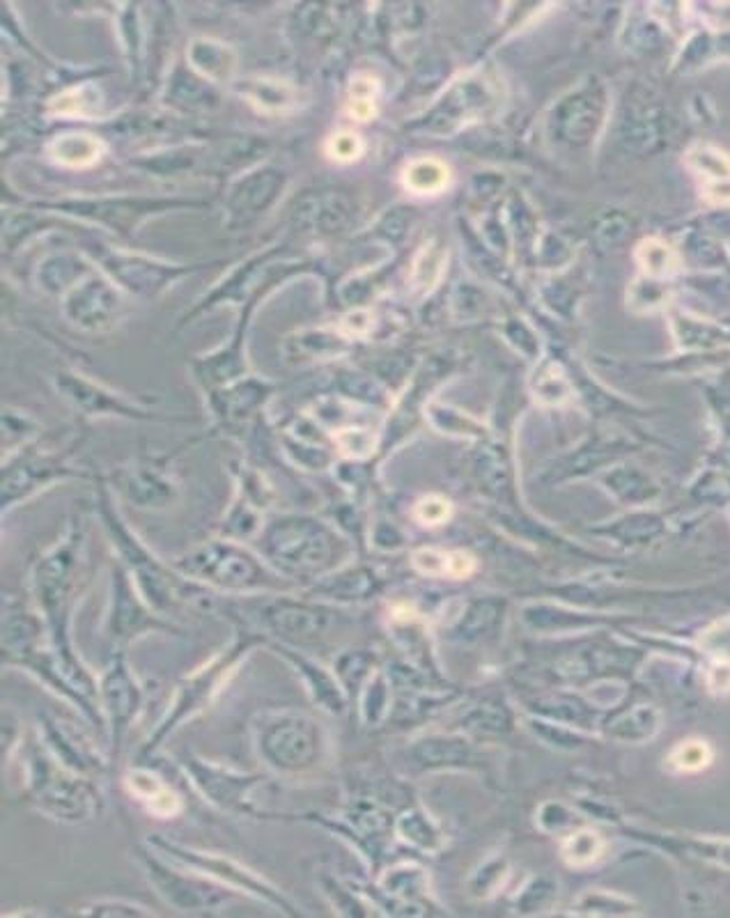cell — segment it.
<instances>
[{
	"mask_svg": "<svg viewBox=\"0 0 730 918\" xmlns=\"http://www.w3.org/2000/svg\"><path fill=\"white\" fill-rule=\"evenodd\" d=\"M31 602L42 616L54 650L79 692L100 705V675H94L74 646V614L85 593V522L74 512L62 535L42 551L28 572ZM102 710V708H100Z\"/></svg>",
	"mask_w": 730,
	"mask_h": 918,
	"instance_id": "cell-1",
	"label": "cell"
},
{
	"mask_svg": "<svg viewBox=\"0 0 730 918\" xmlns=\"http://www.w3.org/2000/svg\"><path fill=\"white\" fill-rule=\"evenodd\" d=\"M94 512H97L104 535L111 545L113 560H117L129 572L138 591L157 608L161 616L171 618L175 608L198 611V614H215L221 611L219 593H211L207 588L182 577L173 562L161 560L148 545L140 539L131 524L125 520L120 506H117L115 491L106 485L104 478L94 480Z\"/></svg>",
	"mask_w": 730,
	"mask_h": 918,
	"instance_id": "cell-2",
	"label": "cell"
},
{
	"mask_svg": "<svg viewBox=\"0 0 730 918\" xmlns=\"http://www.w3.org/2000/svg\"><path fill=\"white\" fill-rule=\"evenodd\" d=\"M265 641L267 639L263 634L244 625H234L232 639L177 682L169 708L163 710L146 742L140 744L134 763H154L179 728L205 714L223 696L230 682L244 669L246 659L253 652L263 650Z\"/></svg>",
	"mask_w": 730,
	"mask_h": 918,
	"instance_id": "cell-3",
	"label": "cell"
},
{
	"mask_svg": "<svg viewBox=\"0 0 730 918\" xmlns=\"http://www.w3.org/2000/svg\"><path fill=\"white\" fill-rule=\"evenodd\" d=\"M23 802L58 825H85L102 817L106 799L102 781L60 765L37 735L26 737L21 751Z\"/></svg>",
	"mask_w": 730,
	"mask_h": 918,
	"instance_id": "cell-4",
	"label": "cell"
},
{
	"mask_svg": "<svg viewBox=\"0 0 730 918\" xmlns=\"http://www.w3.org/2000/svg\"><path fill=\"white\" fill-rule=\"evenodd\" d=\"M171 562L188 581L225 597L288 593L294 588V583L282 579L253 545L223 535L202 539L200 545Z\"/></svg>",
	"mask_w": 730,
	"mask_h": 918,
	"instance_id": "cell-5",
	"label": "cell"
},
{
	"mask_svg": "<svg viewBox=\"0 0 730 918\" xmlns=\"http://www.w3.org/2000/svg\"><path fill=\"white\" fill-rule=\"evenodd\" d=\"M320 723L294 708L263 710L253 719L251 742L260 765L276 776L313 769L322 758Z\"/></svg>",
	"mask_w": 730,
	"mask_h": 918,
	"instance_id": "cell-6",
	"label": "cell"
},
{
	"mask_svg": "<svg viewBox=\"0 0 730 918\" xmlns=\"http://www.w3.org/2000/svg\"><path fill=\"white\" fill-rule=\"evenodd\" d=\"M253 547L290 583L320 577L334 554L328 531L305 514H278L267 522Z\"/></svg>",
	"mask_w": 730,
	"mask_h": 918,
	"instance_id": "cell-7",
	"label": "cell"
},
{
	"mask_svg": "<svg viewBox=\"0 0 730 918\" xmlns=\"http://www.w3.org/2000/svg\"><path fill=\"white\" fill-rule=\"evenodd\" d=\"M146 843H150L157 852L173 859L175 863L192 868L196 870V873H202L215 882L223 884L225 888L240 893L242 898L263 903L265 907L274 909L280 916H303V909L288 896L286 891L240 859H234L223 852L205 850V847L184 845L163 834H150Z\"/></svg>",
	"mask_w": 730,
	"mask_h": 918,
	"instance_id": "cell-8",
	"label": "cell"
},
{
	"mask_svg": "<svg viewBox=\"0 0 730 918\" xmlns=\"http://www.w3.org/2000/svg\"><path fill=\"white\" fill-rule=\"evenodd\" d=\"M37 211H49L65 219H79L104 228L120 240H129L148 219L169 214L177 209H200L205 200L198 198H171V196H65L56 200H35Z\"/></svg>",
	"mask_w": 730,
	"mask_h": 918,
	"instance_id": "cell-9",
	"label": "cell"
},
{
	"mask_svg": "<svg viewBox=\"0 0 730 918\" xmlns=\"http://www.w3.org/2000/svg\"><path fill=\"white\" fill-rule=\"evenodd\" d=\"M136 861L157 898L179 914H221L242 896L196 870L157 852L150 843L136 845Z\"/></svg>",
	"mask_w": 730,
	"mask_h": 918,
	"instance_id": "cell-10",
	"label": "cell"
},
{
	"mask_svg": "<svg viewBox=\"0 0 730 918\" xmlns=\"http://www.w3.org/2000/svg\"><path fill=\"white\" fill-rule=\"evenodd\" d=\"M182 776L205 802L228 815L267 822L269 811L260 806L257 797L271 781V774L244 771L202 756H184L179 760Z\"/></svg>",
	"mask_w": 730,
	"mask_h": 918,
	"instance_id": "cell-11",
	"label": "cell"
},
{
	"mask_svg": "<svg viewBox=\"0 0 730 918\" xmlns=\"http://www.w3.org/2000/svg\"><path fill=\"white\" fill-rule=\"evenodd\" d=\"M102 631L111 650L129 652L136 641L152 637V634H173V637H179L182 627L173 618L161 616L157 608H152L143 593L138 591L129 572L120 562L113 560L108 570V597Z\"/></svg>",
	"mask_w": 730,
	"mask_h": 918,
	"instance_id": "cell-12",
	"label": "cell"
},
{
	"mask_svg": "<svg viewBox=\"0 0 730 918\" xmlns=\"http://www.w3.org/2000/svg\"><path fill=\"white\" fill-rule=\"evenodd\" d=\"M90 260L97 265L125 294H131L136 299H146V301L163 297L182 278L217 265V263H202V265L171 263V260H161V257H154V255H146L131 248H120L113 244L90 246Z\"/></svg>",
	"mask_w": 730,
	"mask_h": 918,
	"instance_id": "cell-13",
	"label": "cell"
},
{
	"mask_svg": "<svg viewBox=\"0 0 730 918\" xmlns=\"http://www.w3.org/2000/svg\"><path fill=\"white\" fill-rule=\"evenodd\" d=\"M148 705L146 682L129 664V652L111 650L108 664L100 673V708L106 725L108 758L113 769L123 760L131 728L140 721Z\"/></svg>",
	"mask_w": 730,
	"mask_h": 918,
	"instance_id": "cell-14",
	"label": "cell"
},
{
	"mask_svg": "<svg viewBox=\"0 0 730 918\" xmlns=\"http://www.w3.org/2000/svg\"><path fill=\"white\" fill-rule=\"evenodd\" d=\"M299 271L301 265L282 257V244L257 251L251 257H246V260H242L230 274H225L200 301H196L192 309L186 311L182 324L209 313L215 305H246L255 297H269L276 288H280L282 282L297 276Z\"/></svg>",
	"mask_w": 730,
	"mask_h": 918,
	"instance_id": "cell-15",
	"label": "cell"
},
{
	"mask_svg": "<svg viewBox=\"0 0 730 918\" xmlns=\"http://www.w3.org/2000/svg\"><path fill=\"white\" fill-rule=\"evenodd\" d=\"M74 453L77 443H69L67 449L46 451L42 449L37 439L23 451L3 460V483H0V503H3V512H10L12 508L26 503L46 487L77 476H85V470L74 466L72 462Z\"/></svg>",
	"mask_w": 730,
	"mask_h": 918,
	"instance_id": "cell-16",
	"label": "cell"
},
{
	"mask_svg": "<svg viewBox=\"0 0 730 918\" xmlns=\"http://www.w3.org/2000/svg\"><path fill=\"white\" fill-rule=\"evenodd\" d=\"M54 388L72 407L88 420L97 418H113V420H134V422H150V420H177L182 416L157 411L150 405L138 403V399L113 391L111 386L92 380V376L79 370H58L54 374Z\"/></svg>",
	"mask_w": 730,
	"mask_h": 918,
	"instance_id": "cell-17",
	"label": "cell"
},
{
	"mask_svg": "<svg viewBox=\"0 0 730 918\" xmlns=\"http://www.w3.org/2000/svg\"><path fill=\"white\" fill-rule=\"evenodd\" d=\"M106 485L138 510H169L179 499V480L171 470L169 457H138L115 466L104 478Z\"/></svg>",
	"mask_w": 730,
	"mask_h": 918,
	"instance_id": "cell-18",
	"label": "cell"
},
{
	"mask_svg": "<svg viewBox=\"0 0 730 918\" xmlns=\"http://www.w3.org/2000/svg\"><path fill=\"white\" fill-rule=\"evenodd\" d=\"M62 315L83 334H106L125 315V292L97 267L62 299Z\"/></svg>",
	"mask_w": 730,
	"mask_h": 918,
	"instance_id": "cell-19",
	"label": "cell"
},
{
	"mask_svg": "<svg viewBox=\"0 0 730 918\" xmlns=\"http://www.w3.org/2000/svg\"><path fill=\"white\" fill-rule=\"evenodd\" d=\"M288 175L278 166H255L232 179L225 194V225L230 230H246L265 219L286 194Z\"/></svg>",
	"mask_w": 730,
	"mask_h": 918,
	"instance_id": "cell-20",
	"label": "cell"
},
{
	"mask_svg": "<svg viewBox=\"0 0 730 918\" xmlns=\"http://www.w3.org/2000/svg\"><path fill=\"white\" fill-rule=\"evenodd\" d=\"M35 735L39 737L44 748L67 769L90 776V779L97 781L106 779L108 774L115 771L108 758V751H100L81 728L60 717L39 714Z\"/></svg>",
	"mask_w": 730,
	"mask_h": 918,
	"instance_id": "cell-21",
	"label": "cell"
},
{
	"mask_svg": "<svg viewBox=\"0 0 730 918\" xmlns=\"http://www.w3.org/2000/svg\"><path fill=\"white\" fill-rule=\"evenodd\" d=\"M274 393V382L265 380V376L246 374L242 380L223 388L205 393V403L215 428L223 434L234 437L251 426L257 414L267 407Z\"/></svg>",
	"mask_w": 730,
	"mask_h": 918,
	"instance_id": "cell-22",
	"label": "cell"
},
{
	"mask_svg": "<svg viewBox=\"0 0 730 918\" xmlns=\"http://www.w3.org/2000/svg\"><path fill=\"white\" fill-rule=\"evenodd\" d=\"M265 299L267 297H255L253 301L242 305V317H240L237 328H232V336L217 351H209V355H202L192 361L194 380L198 382L202 393L223 388L248 374V357H246L248 322L257 305H260Z\"/></svg>",
	"mask_w": 730,
	"mask_h": 918,
	"instance_id": "cell-23",
	"label": "cell"
},
{
	"mask_svg": "<svg viewBox=\"0 0 730 918\" xmlns=\"http://www.w3.org/2000/svg\"><path fill=\"white\" fill-rule=\"evenodd\" d=\"M123 786L154 820H175L184 813V792L166 771L152 767V763H131L123 776Z\"/></svg>",
	"mask_w": 730,
	"mask_h": 918,
	"instance_id": "cell-24",
	"label": "cell"
},
{
	"mask_svg": "<svg viewBox=\"0 0 730 918\" xmlns=\"http://www.w3.org/2000/svg\"><path fill=\"white\" fill-rule=\"evenodd\" d=\"M221 102L223 97L219 85L196 74L186 62H177L163 81L161 104L173 113H209L217 111Z\"/></svg>",
	"mask_w": 730,
	"mask_h": 918,
	"instance_id": "cell-25",
	"label": "cell"
},
{
	"mask_svg": "<svg viewBox=\"0 0 730 918\" xmlns=\"http://www.w3.org/2000/svg\"><path fill=\"white\" fill-rule=\"evenodd\" d=\"M94 269H97V265L90 260L88 253L60 251L42 257L33 269V282L42 294L62 299L81 278H85Z\"/></svg>",
	"mask_w": 730,
	"mask_h": 918,
	"instance_id": "cell-26",
	"label": "cell"
},
{
	"mask_svg": "<svg viewBox=\"0 0 730 918\" xmlns=\"http://www.w3.org/2000/svg\"><path fill=\"white\" fill-rule=\"evenodd\" d=\"M263 650H269L271 654H276L280 659V662H286L301 677L305 689L311 692V698L317 705H322L324 710H332V712L340 710L343 694H340V689L336 685V679L332 675H328L324 669H320L313 662V659H309V656H305L303 652H299L292 646L276 643V641H265V648Z\"/></svg>",
	"mask_w": 730,
	"mask_h": 918,
	"instance_id": "cell-27",
	"label": "cell"
},
{
	"mask_svg": "<svg viewBox=\"0 0 730 918\" xmlns=\"http://www.w3.org/2000/svg\"><path fill=\"white\" fill-rule=\"evenodd\" d=\"M186 65L209 83L234 85V81H237L240 58L237 51H234V46L221 39L196 37L186 46Z\"/></svg>",
	"mask_w": 730,
	"mask_h": 918,
	"instance_id": "cell-28",
	"label": "cell"
},
{
	"mask_svg": "<svg viewBox=\"0 0 730 918\" xmlns=\"http://www.w3.org/2000/svg\"><path fill=\"white\" fill-rule=\"evenodd\" d=\"M242 100H246L257 113L286 115L297 106L299 92L290 81L278 77H251L237 79L232 85Z\"/></svg>",
	"mask_w": 730,
	"mask_h": 918,
	"instance_id": "cell-29",
	"label": "cell"
},
{
	"mask_svg": "<svg viewBox=\"0 0 730 918\" xmlns=\"http://www.w3.org/2000/svg\"><path fill=\"white\" fill-rule=\"evenodd\" d=\"M46 154L60 169H92L104 159L106 143L94 133L88 131H65L49 140Z\"/></svg>",
	"mask_w": 730,
	"mask_h": 918,
	"instance_id": "cell-30",
	"label": "cell"
},
{
	"mask_svg": "<svg viewBox=\"0 0 730 918\" xmlns=\"http://www.w3.org/2000/svg\"><path fill=\"white\" fill-rule=\"evenodd\" d=\"M414 570L430 579H451L464 581L474 577L478 570V560L474 554L464 549H439V547H422L412 554Z\"/></svg>",
	"mask_w": 730,
	"mask_h": 918,
	"instance_id": "cell-31",
	"label": "cell"
},
{
	"mask_svg": "<svg viewBox=\"0 0 730 918\" xmlns=\"http://www.w3.org/2000/svg\"><path fill=\"white\" fill-rule=\"evenodd\" d=\"M265 512L267 510L255 506L251 499L244 497V493L237 491L234 493L230 508L223 514L217 535L237 539V543H244V545H253L269 522Z\"/></svg>",
	"mask_w": 730,
	"mask_h": 918,
	"instance_id": "cell-32",
	"label": "cell"
},
{
	"mask_svg": "<svg viewBox=\"0 0 730 918\" xmlns=\"http://www.w3.org/2000/svg\"><path fill=\"white\" fill-rule=\"evenodd\" d=\"M46 108H49L51 115L85 117V120H92V117H100L104 111V94L94 83H79L62 92H56L54 97L46 102Z\"/></svg>",
	"mask_w": 730,
	"mask_h": 918,
	"instance_id": "cell-33",
	"label": "cell"
},
{
	"mask_svg": "<svg viewBox=\"0 0 730 918\" xmlns=\"http://www.w3.org/2000/svg\"><path fill=\"white\" fill-rule=\"evenodd\" d=\"M403 184L414 196H437L449 188L451 169L434 156L414 159L403 171Z\"/></svg>",
	"mask_w": 730,
	"mask_h": 918,
	"instance_id": "cell-34",
	"label": "cell"
},
{
	"mask_svg": "<svg viewBox=\"0 0 730 918\" xmlns=\"http://www.w3.org/2000/svg\"><path fill=\"white\" fill-rule=\"evenodd\" d=\"M117 28H120L125 51L129 58L131 77L138 79L146 67V31H143V19H140L138 5H120V14H117Z\"/></svg>",
	"mask_w": 730,
	"mask_h": 918,
	"instance_id": "cell-35",
	"label": "cell"
},
{
	"mask_svg": "<svg viewBox=\"0 0 730 918\" xmlns=\"http://www.w3.org/2000/svg\"><path fill=\"white\" fill-rule=\"evenodd\" d=\"M39 439V422L16 407L3 409V460L23 451Z\"/></svg>",
	"mask_w": 730,
	"mask_h": 918,
	"instance_id": "cell-36",
	"label": "cell"
},
{
	"mask_svg": "<svg viewBox=\"0 0 730 918\" xmlns=\"http://www.w3.org/2000/svg\"><path fill=\"white\" fill-rule=\"evenodd\" d=\"M445 263H449V253L437 242H430L422 246L414 260L412 269V282L414 288L420 292H432L445 271Z\"/></svg>",
	"mask_w": 730,
	"mask_h": 918,
	"instance_id": "cell-37",
	"label": "cell"
},
{
	"mask_svg": "<svg viewBox=\"0 0 730 918\" xmlns=\"http://www.w3.org/2000/svg\"><path fill=\"white\" fill-rule=\"evenodd\" d=\"M687 163L705 179V186L730 182V154L715 146H696L687 152Z\"/></svg>",
	"mask_w": 730,
	"mask_h": 918,
	"instance_id": "cell-38",
	"label": "cell"
},
{
	"mask_svg": "<svg viewBox=\"0 0 730 918\" xmlns=\"http://www.w3.org/2000/svg\"><path fill=\"white\" fill-rule=\"evenodd\" d=\"M72 914L81 916H157L159 911L143 900L136 898H123V896H100V898H88L79 903L77 907L69 909Z\"/></svg>",
	"mask_w": 730,
	"mask_h": 918,
	"instance_id": "cell-39",
	"label": "cell"
},
{
	"mask_svg": "<svg viewBox=\"0 0 730 918\" xmlns=\"http://www.w3.org/2000/svg\"><path fill=\"white\" fill-rule=\"evenodd\" d=\"M376 97H380V81L370 74H359L349 81L347 90V113L357 123H370L376 117Z\"/></svg>",
	"mask_w": 730,
	"mask_h": 918,
	"instance_id": "cell-40",
	"label": "cell"
},
{
	"mask_svg": "<svg viewBox=\"0 0 730 918\" xmlns=\"http://www.w3.org/2000/svg\"><path fill=\"white\" fill-rule=\"evenodd\" d=\"M637 260L641 265V269L648 276L654 278H667L673 276L680 267V257L673 251V246H669L662 240H646L639 248H637Z\"/></svg>",
	"mask_w": 730,
	"mask_h": 918,
	"instance_id": "cell-41",
	"label": "cell"
},
{
	"mask_svg": "<svg viewBox=\"0 0 730 918\" xmlns=\"http://www.w3.org/2000/svg\"><path fill=\"white\" fill-rule=\"evenodd\" d=\"M334 443L347 460H368L376 451V437L363 428H343L334 432Z\"/></svg>",
	"mask_w": 730,
	"mask_h": 918,
	"instance_id": "cell-42",
	"label": "cell"
},
{
	"mask_svg": "<svg viewBox=\"0 0 730 918\" xmlns=\"http://www.w3.org/2000/svg\"><path fill=\"white\" fill-rule=\"evenodd\" d=\"M712 763V748L710 744H705L703 740H687L682 742L673 753H671V765L677 771H700Z\"/></svg>",
	"mask_w": 730,
	"mask_h": 918,
	"instance_id": "cell-43",
	"label": "cell"
},
{
	"mask_svg": "<svg viewBox=\"0 0 730 918\" xmlns=\"http://www.w3.org/2000/svg\"><path fill=\"white\" fill-rule=\"evenodd\" d=\"M451 516H453V503L449 499H443L441 493H428V497L418 499L414 506V520L426 528L443 526Z\"/></svg>",
	"mask_w": 730,
	"mask_h": 918,
	"instance_id": "cell-44",
	"label": "cell"
},
{
	"mask_svg": "<svg viewBox=\"0 0 730 918\" xmlns=\"http://www.w3.org/2000/svg\"><path fill=\"white\" fill-rule=\"evenodd\" d=\"M602 852V840L593 832H581L565 843V859L572 865H588L593 863Z\"/></svg>",
	"mask_w": 730,
	"mask_h": 918,
	"instance_id": "cell-45",
	"label": "cell"
},
{
	"mask_svg": "<svg viewBox=\"0 0 730 918\" xmlns=\"http://www.w3.org/2000/svg\"><path fill=\"white\" fill-rule=\"evenodd\" d=\"M363 154V140L355 131H336L326 140V156L336 163H355Z\"/></svg>",
	"mask_w": 730,
	"mask_h": 918,
	"instance_id": "cell-46",
	"label": "cell"
},
{
	"mask_svg": "<svg viewBox=\"0 0 730 918\" xmlns=\"http://www.w3.org/2000/svg\"><path fill=\"white\" fill-rule=\"evenodd\" d=\"M0 731H3V760L16 758L19 751L26 742V731H23V723L16 712H12L8 705L3 708V721H0Z\"/></svg>",
	"mask_w": 730,
	"mask_h": 918,
	"instance_id": "cell-47",
	"label": "cell"
},
{
	"mask_svg": "<svg viewBox=\"0 0 730 918\" xmlns=\"http://www.w3.org/2000/svg\"><path fill=\"white\" fill-rule=\"evenodd\" d=\"M374 326V315L370 311H351L345 315L340 328L343 336H366Z\"/></svg>",
	"mask_w": 730,
	"mask_h": 918,
	"instance_id": "cell-48",
	"label": "cell"
},
{
	"mask_svg": "<svg viewBox=\"0 0 730 918\" xmlns=\"http://www.w3.org/2000/svg\"><path fill=\"white\" fill-rule=\"evenodd\" d=\"M710 687H712V692H719V694L730 692V664H717L712 669Z\"/></svg>",
	"mask_w": 730,
	"mask_h": 918,
	"instance_id": "cell-49",
	"label": "cell"
}]
</instances>
